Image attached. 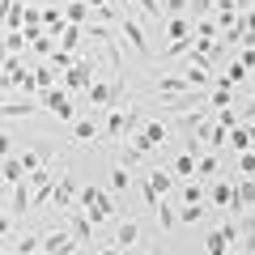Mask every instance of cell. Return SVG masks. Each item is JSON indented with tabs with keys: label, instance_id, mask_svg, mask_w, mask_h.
I'll return each mask as SVG.
<instances>
[{
	"label": "cell",
	"instance_id": "cell-1",
	"mask_svg": "<svg viewBox=\"0 0 255 255\" xmlns=\"http://www.w3.org/2000/svg\"><path fill=\"white\" fill-rule=\"evenodd\" d=\"M77 204L85 209V217L94 221V230L98 226H107V221H115V196H111L107 187H94V183H85L81 191H77Z\"/></svg>",
	"mask_w": 255,
	"mask_h": 255
},
{
	"label": "cell",
	"instance_id": "cell-2",
	"mask_svg": "<svg viewBox=\"0 0 255 255\" xmlns=\"http://www.w3.org/2000/svg\"><path fill=\"white\" fill-rule=\"evenodd\" d=\"M115 30H119V38H124V43L132 47V51H136V55H140V60H145V64H157L153 47H149V38H145V26H140V17H136V13H132V9H128L124 17L115 21Z\"/></svg>",
	"mask_w": 255,
	"mask_h": 255
},
{
	"label": "cell",
	"instance_id": "cell-3",
	"mask_svg": "<svg viewBox=\"0 0 255 255\" xmlns=\"http://www.w3.org/2000/svg\"><path fill=\"white\" fill-rule=\"evenodd\" d=\"M60 77H64L60 90H68V94L90 90V81L98 77V55H94V51H81V55H77V64H73V68H64Z\"/></svg>",
	"mask_w": 255,
	"mask_h": 255
},
{
	"label": "cell",
	"instance_id": "cell-4",
	"mask_svg": "<svg viewBox=\"0 0 255 255\" xmlns=\"http://www.w3.org/2000/svg\"><path fill=\"white\" fill-rule=\"evenodd\" d=\"M77 191H81V183H77V174L68 170V162H64L60 166V179H55V191H51V209L55 213L77 209Z\"/></svg>",
	"mask_w": 255,
	"mask_h": 255
},
{
	"label": "cell",
	"instance_id": "cell-5",
	"mask_svg": "<svg viewBox=\"0 0 255 255\" xmlns=\"http://www.w3.org/2000/svg\"><path fill=\"white\" fill-rule=\"evenodd\" d=\"M140 191H145V200H149V213H153L157 200H166L174 191V174L166 170V166H153V170L145 174V183H140Z\"/></svg>",
	"mask_w": 255,
	"mask_h": 255
},
{
	"label": "cell",
	"instance_id": "cell-6",
	"mask_svg": "<svg viewBox=\"0 0 255 255\" xmlns=\"http://www.w3.org/2000/svg\"><path fill=\"white\" fill-rule=\"evenodd\" d=\"M43 251H47V255H81V243H77L73 230L60 221V226L43 230Z\"/></svg>",
	"mask_w": 255,
	"mask_h": 255
},
{
	"label": "cell",
	"instance_id": "cell-7",
	"mask_svg": "<svg viewBox=\"0 0 255 255\" xmlns=\"http://www.w3.org/2000/svg\"><path fill=\"white\" fill-rule=\"evenodd\" d=\"M209 209L234 213V174H217V179H209Z\"/></svg>",
	"mask_w": 255,
	"mask_h": 255
},
{
	"label": "cell",
	"instance_id": "cell-8",
	"mask_svg": "<svg viewBox=\"0 0 255 255\" xmlns=\"http://www.w3.org/2000/svg\"><path fill=\"white\" fill-rule=\"evenodd\" d=\"M38 107H43V111H51V115L60 119V124H73V119H77L68 90H47V94H38Z\"/></svg>",
	"mask_w": 255,
	"mask_h": 255
},
{
	"label": "cell",
	"instance_id": "cell-9",
	"mask_svg": "<svg viewBox=\"0 0 255 255\" xmlns=\"http://www.w3.org/2000/svg\"><path fill=\"white\" fill-rule=\"evenodd\" d=\"M60 221H64L68 230H73V238H77L81 247H90V243H94V221L85 217V209H81V204H77V209H68V213H60Z\"/></svg>",
	"mask_w": 255,
	"mask_h": 255
},
{
	"label": "cell",
	"instance_id": "cell-10",
	"mask_svg": "<svg viewBox=\"0 0 255 255\" xmlns=\"http://www.w3.org/2000/svg\"><path fill=\"white\" fill-rule=\"evenodd\" d=\"M111 247H119L124 255H132L140 247V217H128L115 226V238H111Z\"/></svg>",
	"mask_w": 255,
	"mask_h": 255
},
{
	"label": "cell",
	"instance_id": "cell-11",
	"mask_svg": "<svg viewBox=\"0 0 255 255\" xmlns=\"http://www.w3.org/2000/svg\"><path fill=\"white\" fill-rule=\"evenodd\" d=\"M187 90H196V85H191L183 73H170V77H157V81H153L157 98H179V94H187Z\"/></svg>",
	"mask_w": 255,
	"mask_h": 255
},
{
	"label": "cell",
	"instance_id": "cell-12",
	"mask_svg": "<svg viewBox=\"0 0 255 255\" xmlns=\"http://www.w3.org/2000/svg\"><path fill=\"white\" fill-rule=\"evenodd\" d=\"M217 174H221V149H209V153L196 157V179L209 183V179H217Z\"/></svg>",
	"mask_w": 255,
	"mask_h": 255
},
{
	"label": "cell",
	"instance_id": "cell-13",
	"mask_svg": "<svg viewBox=\"0 0 255 255\" xmlns=\"http://www.w3.org/2000/svg\"><path fill=\"white\" fill-rule=\"evenodd\" d=\"M140 136H145L149 145L162 149L166 140H170V124H166V119H145V124H140Z\"/></svg>",
	"mask_w": 255,
	"mask_h": 255
},
{
	"label": "cell",
	"instance_id": "cell-14",
	"mask_svg": "<svg viewBox=\"0 0 255 255\" xmlns=\"http://www.w3.org/2000/svg\"><path fill=\"white\" fill-rule=\"evenodd\" d=\"M162 26H166V38H170V43H174V38H191V34H196V26H191L187 13H174V17H166Z\"/></svg>",
	"mask_w": 255,
	"mask_h": 255
},
{
	"label": "cell",
	"instance_id": "cell-15",
	"mask_svg": "<svg viewBox=\"0 0 255 255\" xmlns=\"http://www.w3.org/2000/svg\"><path fill=\"white\" fill-rule=\"evenodd\" d=\"M128 187H132V170L115 162V166H111V174H107V191H111V196H124Z\"/></svg>",
	"mask_w": 255,
	"mask_h": 255
},
{
	"label": "cell",
	"instance_id": "cell-16",
	"mask_svg": "<svg viewBox=\"0 0 255 255\" xmlns=\"http://www.w3.org/2000/svg\"><path fill=\"white\" fill-rule=\"evenodd\" d=\"M204 187H209L204 179H179V200L183 204H200L204 200Z\"/></svg>",
	"mask_w": 255,
	"mask_h": 255
},
{
	"label": "cell",
	"instance_id": "cell-17",
	"mask_svg": "<svg viewBox=\"0 0 255 255\" xmlns=\"http://www.w3.org/2000/svg\"><path fill=\"white\" fill-rule=\"evenodd\" d=\"M90 17H94V13H90L85 0H64V21H68V26H85Z\"/></svg>",
	"mask_w": 255,
	"mask_h": 255
},
{
	"label": "cell",
	"instance_id": "cell-18",
	"mask_svg": "<svg viewBox=\"0 0 255 255\" xmlns=\"http://www.w3.org/2000/svg\"><path fill=\"white\" fill-rule=\"evenodd\" d=\"M226 145L234 149V153H247V149H251V124H234L230 136H226Z\"/></svg>",
	"mask_w": 255,
	"mask_h": 255
},
{
	"label": "cell",
	"instance_id": "cell-19",
	"mask_svg": "<svg viewBox=\"0 0 255 255\" xmlns=\"http://www.w3.org/2000/svg\"><path fill=\"white\" fill-rule=\"evenodd\" d=\"M204 217H209V200L183 204V209H179V226H196V221H204Z\"/></svg>",
	"mask_w": 255,
	"mask_h": 255
},
{
	"label": "cell",
	"instance_id": "cell-20",
	"mask_svg": "<svg viewBox=\"0 0 255 255\" xmlns=\"http://www.w3.org/2000/svg\"><path fill=\"white\" fill-rule=\"evenodd\" d=\"M38 247H43V230H30V234L13 238V251H17V255H34Z\"/></svg>",
	"mask_w": 255,
	"mask_h": 255
},
{
	"label": "cell",
	"instance_id": "cell-21",
	"mask_svg": "<svg viewBox=\"0 0 255 255\" xmlns=\"http://www.w3.org/2000/svg\"><path fill=\"white\" fill-rule=\"evenodd\" d=\"M153 213H157V226H162V230H174V226H179V209H174L170 200H157Z\"/></svg>",
	"mask_w": 255,
	"mask_h": 255
},
{
	"label": "cell",
	"instance_id": "cell-22",
	"mask_svg": "<svg viewBox=\"0 0 255 255\" xmlns=\"http://www.w3.org/2000/svg\"><path fill=\"white\" fill-rule=\"evenodd\" d=\"M230 247H234V243H230V238H226V234H221V226H217V230H213V234H209V238H204V255H226V251H230Z\"/></svg>",
	"mask_w": 255,
	"mask_h": 255
},
{
	"label": "cell",
	"instance_id": "cell-23",
	"mask_svg": "<svg viewBox=\"0 0 255 255\" xmlns=\"http://www.w3.org/2000/svg\"><path fill=\"white\" fill-rule=\"evenodd\" d=\"M170 174H174V179H196V157L179 153V157H174V166H170Z\"/></svg>",
	"mask_w": 255,
	"mask_h": 255
},
{
	"label": "cell",
	"instance_id": "cell-24",
	"mask_svg": "<svg viewBox=\"0 0 255 255\" xmlns=\"http://www.w3.org/2000/svg\"><path fill=\"white\" fill-rule=\"evenodd\" d=\"M132 4H136V9H140V17H145V21H157V26H162V0H132Z\"/></svg>",
	"mask_w": 255,
	"mask_h": 255
},
{
	"label": "cell",
	"instance_id": "cell-25",
	"mask_svg": "<svg viewBox=\"0 0 255 255\" xmlns=\"http://www.w3.org/2000/svg\"><path fill=\"white\" fill-rule=\"evenodd\" d=\"M209 107H213V111H221V107H234V90H226V85H213V94H209Z\"/></svg>",
	"mask_w": 255,
	"mask_h": 255
},
{
	"label": "cell",
	"instance_id": "cell-26",
	"mask_svg": "<svg viewBox=\"0 0 255 255\" xmlns=\"http://www.w3.org/2000/svg\"><path fill=\"white\" fill-rule=\"evenodd\" d=\"M213 9H217V0H187V17H213Z\"/></svg>",
	"mask_w": 255,
	"mask_h": 255
},
{
	"label": "cell",
	"instance_id": "cell-27",
	"mask_svg": "<svg viewBox=\"0 0 255 255\" xmlns=\"http://www.w3.org/2000/svg\"><path fill=\"white\" fill-rule=\"evenodd\" d=\"M0 47H4V51H9V55H17L21 47H26V30H9V34L0 38Z\"/></svg>",
	"mask_w": 255,
	"mask_h": 255
},
{
	"label": "cell",
	"instance_id": "cell-28",
	"mask_svg": "<svg viewBox=\"0 0 255 255\" xmlns=\"http://www.w3.org/2000/svg\"><path fill=\"white\" fill-rule=\"evenodd\" d=\"M55 77H60V73H55L51 64H43V68H34V90H51V85H55Z\"/></svg>",
	"mask_w": 255,
	"mask_h": 255
},
{
	"label": "cell",
	"instance_id": "cell-29",
	"mask_svg": "<svg viewBox=\"0 0 255 255\" xmlns=\"http://www.w3.org/2000/svg\"><path fill=\"white\" fill-rule=\"evenodd\" d=\"M238 174H247V179H255V149H247V153H238Z\"/></svg>",
	"mask_w": 255,
	"mask_h": 255
},
{
	"label": "cell",
	"instance_id": "cell-30",
	"mask_svg": "<svg viewBox=\"0 0 255 255\" xmlns=\"http://www.w3.org/2000/svg\"><path fill=\"white\" fill-rule=\"evenodd\" d=\"M174 13H187V0H162V17H174Z\"/></svg>",
	"mask_w": 255,
	"mask_h": 255
},
{
	"label": "cell",
	"instance_id": "cell-31",
	"mask_svg": "<svg viewBox=\"0 0 255 255\" xmlns=\"http://www.w3.org/2000/svg\"><path fill=\"white\" fill-rule=\"evenodd\" d=\"M13 226H17V221H13V217H9V209L0 204V238H4V234H13Z\"/></svg>",
	"mask_w": 255,
	"mask_h": 255
},
{
	"label": "cell",
	"instance_id": "cell-32",
	"mask_svg": "<svg viewBox=\"0 0 255 255\" xmlns=\"http://www.w3.org/2000/svg\"><path fill=\"white\" fill-rule=\"evenodd\" d=\"M13 145H17V140H13L9 132H4V128H0V157H9V153H13Z\"/></svg>",
	"mask_w": 255,
	"mask_h": 255
},
{
	"label": "cell",
	"instance_id": "cell-33",
	"mask_svg": "<svg viewBox=\"0 0 255 255\" xmlns=\"http://www.w3.org/2000/svg\"><path fill=\"white\" fill-rule=\"evenodd\" d=\"M243 30H247V34H255V9H243Z\"/></svg>",
	"mask_w": 255,
	"mask_h": 255
},
{
	"label": "cell",
	"instance_id": "cell-34",
	"mask_svg": "<svg viewBox=\"0 0 255 255\" xmlns=\"http://www.w3.org/2000/svg\"><path fill=\"white\" fill-rule=\"evenodd\" d=\"M0 204H9V183L0 179Z\"/></svg>",
	"mask_w": 255,
	"mask_h": 255
},
{
	"label": "cell",
	"instance_id": "cell-35",
	"mask_svg": "<svg viewBox=\"0 0 255 255\" xmlns=\"http://www.w3.org/2000/svg\"><path fill=\"white\" fill-rule=\"evenodd\" d=\"M4 68H9V51H4V47H0V73H4Z\"/></svg>",
	"mask_w": 255,
	"mask_h": 255
},
{
	"label": "cell",
	"instance_id": "cell-36",
	"mask_svg": "<svg viewBox=\"0 0 255 255\" xmlns=\"http://www.w3.org/2000/svg\"><path fill=\"white\" fill-rule=\"evenodd\" d=\"M234 4L238 9H255V0H234Z\"/></svg>",
	"mask_w": 255,
	"mask_h": 255
},
{
	"label": "cell",
	"instance_id": "cell-37",
	"mask_svg": "<svg viewBox=\"0 0 255 255\" xmlns=\"http://www.w3.org/2000/svg\"><path fill=\"white\" fill-rule=\"evenodd\" d=\"M85 4H90V9H98V4H107V0H85Z\"/></svg>",
	"mask_w": 255,
	"mask_h": 255
}]
</instances>
